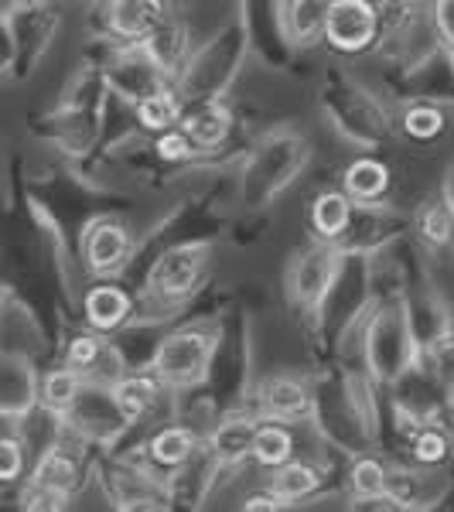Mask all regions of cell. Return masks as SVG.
<instances>
[{"label": "cell", "instance_id": "cell-1", "mask_svg": "<svg viewBox=\"0 0 454 512\" xmlns=\"http://www.w3.org/2000/svg\"><path fill=\"white\" fill-rule=\"evenodd\" d=\"M216 338L205 332H175L154 352V373L168 386H195L209 373Z\"/></svg>", "mask_w": 454, "mask_h": 512}, {"label": "cell", "instance_id": "cell-2", "mask_svg": "<svg viewBox=\"0 0 454 512\" xmlns=\"http://www.w3.org/2000/svg\"><path fill=\"white\" fill-rule=\"evenodd\" d=\"M379 35V7L373 0H332L325 14V31L321 38L335 52L356 55L369 48Z\"/></svg>", "mask_w": 454, "mask_h": 512}, {"label": "cell", "instance_id": "cell-3", "mask_svg": "<svg viewBox=\"0 0 454 512\" xmlns=\"http://www.w3.org/2000/svg\"><path fill=\"white\" fill-rule=\"evenodd\" d=\"M205 267V246H175L158 260V267L151 270V287L158 291L164 301H178L198 284Z\"/></svg>", "mask_w": 454, "mask_h": 512}, {"label": "cell", "instance_id": "cell-4", "mask_svg": "<svg viewBox=\"0 0 454 512\" xmlns=\"http://www.w3.org/2000/svg\"><path fill=\"white\" fill-rule=\"evenodd\" d=\"M335 274H338V253L332 246H318L297 263V277H294V287H297V297L304 304H321L325 294L332 291L335 284Z\"/></svg>", "mask_w": 454, "mask_h": 512}, {"label": "cell", "instance_id": "cell-5", "mask_svg": "<svg viewBox=\"0 0 454 512\" xmlns=\"http://www.w3.org/2000/svg\"><path fill=\"white\" fill-rule=\"evenodd\" d=\"M161 21H164L161 0H113L110 7V24L123 38L144 41Z\"/></svg>", "mask_w": 454, "mask_h": 512}, {"label": "cell", "instance_id": "cell-6", "mask_svg": "<svg viewBox=\"0 0 454 512\" xmlns=\"http://www.w3.org/2000/svg\"><path fill=\"white\" fill-rule=\"evenodd\" d=\"M130 253V236L127 229L113 226V222H103L93 233L86 236V263L96 270V274H110L117 270Z\"/></svg>", "mask_w": 454, "mask_h": 512}, {"label": "cell", "instance_id": "cell-7", "mask_svg": "<svg viewBox=\"0 0 454 512\" xmlns=\"http://www.w3.org/2000/svg\"><path fill=\"white\" fill-rule=\"evenodd\" d=\"M229 127H233V117L222 103H202L198 110H192L181 123V130L188 134V140L195 144V151H209V147H219L222 140L229 137Z\"/></svg>", "mask_w": 454, "mask_h": 512}, {"label": "cell", "instance_id": "cell-8", "mask_svg": "<svg viewBox=\"0 0 454 512\" xmlns=\"http://www.w3.org/2000/svg\"><path fill=\"white\" fill-rule=\"evenodd\" d=\"M263 410H267L270 420H280V424H294V420L311 414V396L297 379H274L263 390Z\"/></svg>", "mask_w": 454, "mask_h": 512}, {"label": "cell", "instance_id": "cell-9", "mask_svg": "<svg viewBox=\"0 0 454 512\" xmlns=\"http://www.w3.org/2000/svg\"><path fill=\"white\" fill-rule=\"evenodd\" d=\"M257 427L260 424L253 417H226L212 434V454L222 465H239L243 458H250Z\"/></svg>", "mask_w": 454, "mask_h": 512}, {"label": "cell", "instance_id": "cell-10", "mask_svg": "<svg viewBox=\"0 0 454 512\" xmlns=\"http://www.w3.org/2000/svg\"><path fill=\"white\" fill-rule=\"evenodd\" d=\"M110 400H113V407H117V414L127 420V424H134V420H140L144 414H151V407L158 403V383L147 376H127L110 386Z\"/></svg>", "mask_w": 454, "mask_h": 512}, {"label": "cell", "instance_id": "cell-11", "mask_svg": "<svg viewBox=\"0 0 454 512\" xmlns=\"http://www.w3.org/2000/svg\"><path fill=\"white\" fill-rule=\"evenodd\" d=\"M130 315V297L113 284H99L86 294V318L96 332H113Z\"/></svg>", "mask_w": 454, "mask_h": 512}, {"label": "cell", "instance_id": "cell-12", "mask_svg": "<svg viewBox=\"0 0 454 512\" xmlns=\"http://www.w3.org/2000/svg\"><path fill=\"white\" fill-rule=\"evenodd\" d=\"M390 188V168L383 161L373 158H359L345 168V188L342 192L352 198V202H376L379 195H386Z\"/></svg>", "mask_w": 454, "mask_h": 512}, {"label": "cell", "instance_id": "cell-13", "mask_svg": "<svg viewBox=\"0 0 454 512\" xmlns=\"http://www.w3.org/2000/svg\"><path fill=\"white\" fill-rule=\"evenodd\" d=\"M195 448H198V437L188 431V427H164V431L151 437L147 454H151V461L161 468H181L192 461Z\"/></svg>", "mask_w": 454, "mask_h": 512}, {"label": "cell", "instance_id": "cell-14", "mask_svg": "<svg viewBox=\"0 0 454 512\" xmlns=\"http://www.w3.org/2000/svg\"><path fill=\"white\" fill-rule=\"evenodd\" d=\"M352 219V198L345 192H325L311 202V229L321 239H335L349 229Z\"/></svg>", "mask_w": 454, "mask_h": 512}, {"label": "cell", "instance_id": "cell-15", "mask_svg": "<svg viewBox=\"0 0 454 512\" xmlns=\"http://www.w3.org/2000/svg\"><path fill=\"white\" fill-rule=\"evenodd\" d=\"M291 454H294V437L280 420H270V424L257 427L250 458H257L263 468H280L284 461H291Z\"/></svg>", "mask_w": 454, "mask_h": 512}, {"label": "cell", "instance_id": "cell-16", "mask_svg": "<svg viewBox=\"0 0 454 512\" xmlns=\"http://www.w3.org/2000/svg\"><path fill=\"white\" fill-rule=\"evenodd\" d=\"M137 120H140V127L154 130V134L178 127V120H181L178 96L168 93V89H151V93H144L137 99Z\"/></svg>", "mask_w": 454, "mask_h": 512}, {"label": "cell", "instance_id": "cell-17", "mask_svg": "<svg viewBox=\"0 0 454 512\" xmlns=\"http://www.w3.org/2000/svg\"><path fill=\"white\" fill-rule=\"evenodd\" d=\"M318 489V472L304 461H284L277 468L274 482H270V492L277 495L280 502H297V499H308L311 492Z\"/></svg>", "mask_w": 454, "mask_h": 512}, {"label": "cell", "instance_id": "cell-18", "mask_svg": "<svg viewBox=\"0 0 454 512\" xmlns=\"http://www.w3.org/2000/svg\"><path fill=\"white\" fill-rule=\"evenodd\" d=\"M144 55L154 62V69H175V62L185 55V31L171 21H161L144 41Z\"/></svg>", "mask_w": 454, "mask_h": 512}, {"label": "cell", "instance_id": "cell-19", "mask_svg": "<svg viewBox=\"0 0 454 512\" xmlns=\"http://www.w3.org/2000/svg\"><path fill=\"white\" fill-rule=\"evenodd\" d=\"M35 396V386H31V376L21 362H7L0 359V414H18L31 403Z\"/></svg>", "mask_w": 454, "mask_h": 512}, {"label": "cell", "instance_id": "cell-20", "mask_svg": "<svg viewBox=\"0 0 454 512\" xmlns=\"http://www.w3.org/2000/svg\"><path fill=\"white\" fill-rule=\"evenodd\" d=\"M76 478H79L76 461H72L69 454H62V451H52L38 465L35 485H41V489L52 492V495H59V499H69V492L76 489Z\"/></svg>", "mask_w": 454, "mask_h": 512}, {"label": "cell", "instance_id": "cell-21", "mask_svg": "<svg viewBox=\"0 0 454 512\" xmlns=\"http://www.w3.org/2000/svg\"><path fill=\"white\" fill-rule=\"evenodd\" d=\"M352 492L366 502L390 499V472H386L383 461L376 458H362L352 465Z\"/></svg>", "mask_w": 454, "mask_h": 512}, {"label": "cell", "instance_id": "cell-22", "mask_svg": "<svg viewBox=\"0 0 454 512\" xmlns=\"http://www.w3.org/2000/svg\"><path fill=\"white\" fill-rule=\"evenodd\" d=\"M332 0H294L291 4V35L297 41H315L325 31V14Z\"/></svg>", "mask_w": 454, "mask_h": 512}, {"label": "cell", "instance_id": "cell-23", "mask_svg": "<svg viewBox=\"0 0 454 512\" xmlns=\"http://www.w3.org/2000/svg\"><path fill=\"white\" fill-rule=\"evenodd\" d=\"M41 396H45V403L55 410V414H65V410L76 407V400L82 396V383H79L76 369L69 366V369H59V373L48 376Z\"/></svg>", "mask_w": 454, "mask_h": 512}, {"label": "cell", "instance_id": "cell-24", "mask_svg": "<svg viewBox=\"0 0 454 512\" xmlns=\"http://www.w3.org/2000/svg\"><path fill=\"white\" fill-rule=\"evenodd\" d=\"M403 130H407V137L414 140H434L437 134L444 130V113L434 110V106H410L407 113H403Z\"/></svg>", "mask_w": 454, "mask_h": 512}, {"label": "cell", "instance_id": "cell-25", "mask_svg": "<svg viewBox=\"0 0 454 512\" xmlns=\"http://www.w3.org/2000/svg\"><path fill=\"white\" fill-rule=\"evenodd\" d=\"M420 233H424L427 243H434V246L451 243V236H454V219H451V209H448V205H441V202L427 205L424 216H420Z\"/></svg>", "mask_w": 454, "mask_h": 512}, {"label": "cell", "instance_id": "cell-26", "mask_svg": "<svg viewBox=\"0 0 454 512\" xmlns=\"http://www.w3.org/2000/svg\"><path fill=\"white\" fill-rule=\"evenodd\" d=\"M448 451H451V441L441 431H434V427H427V431H420L414 437V458L420 465H441V461L448 458Z\"/></svg>", "mask_w": 454, "mask_h": 512}, {"label": "cell", "instance_id": "cell-27", "mask_svg": "<svg viewBox=\"0 0 454 512\" xmlns=\"http://www.w3.org/2000/svg\"><path fill=\"white\" fill-rule=\"evenodd\" d=\"M158 158L161 161H171V164H178V161H188L195 154V144L188 140V134L181 127H171V130H161L158 134Z\"/></svg>", "mask_w": 454, "mask_h": 512}, {"label": "cell", "instance_id": "cell-28", "mask_svg": "<svg viewBox=\"0 0 454 512\" xmlns=\"http://www.w3.org/2000/svg\"><path fill=\"white\" fill-rule=\"evenodd\" d=\"M24 472V448L14 437H0V482H14Z\"/></svg>", "mask_w": 454, "mask_h": 512}, {"label": "cell", "instance_id": "cell-29", "mask_svg": "<svg viewBox=\"0 0 454 512\" xmlns=\"http://www.w3.org/2000/svg\"><path fill=\"white\" fill-rule=\"evenodd\" d=\"M96 359H99V338L82 335V338H76V342L69 345V366L76 369V373H79V369H93Z\"/></svg>", "mask_w": 454, "mask_h": 512}, {"label": "cell", "instance_id": "cell-30", "mask_svg": "<svg viewBox=\"0 0 454 512\" xmlns=\"http://www.w3.org/2000/svg\"><path fill=\"white\" fill-rule=\"evenodd\" d=\"M434 21L441 38L454 48V0H434Z\"/></svg>", "mask_w": 454, "mask_h": 512}, {"label": "cell", "instance_id": "cell-31", "mask_svg": "<svg viewBox=\"0 0 454 512\" xmlns=\"http://www.w3.org/2000/svg\"><path fill=\"white\" fill-rule=\"evenodd\" d=\"M243 509L246 512H260V509H267V512H274V509H284V502L277 499L274 492H257V495H250V499L243 502Z\"/></svg>", "mask_w": 454, "mask_h": 512}, {"label": "cell", "instance_id": "cell-32", "mask_svg": "<svg viewBox=\"0 0 454 512\" xmlns=\"http://www.w3.org/2000/svg\"><path fill=\"white\" fill-rule=\"evenodd\" d=\"M448 349H451V355H448V383H451V396H454V338H448Z\"/></svg>", "mask_w": 454, "mask_h": 512}, {"label": "cell", "instance_id": "cell-33", "mask_svg": "<svg viewBox=\"0 0 454 512\" xmlns=\"http://www.w3.org/2000/svg\"><path fill=\"white\" fill-rule=\"evenodd\" d=\"M18 4H24V7H35V4H41V0H18Z\"/></svg>", "mask_w": 454, "mask_h": 512}]
</instances>
